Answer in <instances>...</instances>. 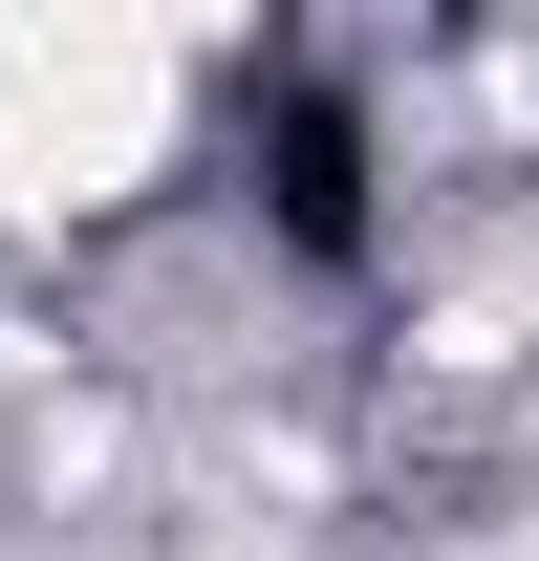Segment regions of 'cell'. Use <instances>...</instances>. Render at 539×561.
Wrapping results in <instances>:
<instances>
[{
    "instance_id": "6da1fadb",
    "label": "cell",
    "mask_w": 539,
    "mask_h": 561,
    "mask_svg": "<svg viewBox=\"0 0 539 561\" xmlns=\"http://www.w3.org/2000/svg\"><path fill=\"white\" fill-rule=\"evenodd\" d=\"M195 44L130 0H0V216H108L173 173Z\"/></svg>"
}]
</instances>
